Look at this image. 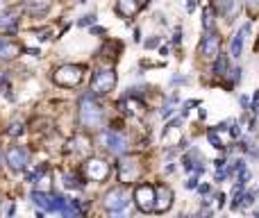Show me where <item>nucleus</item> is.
I'll use <instances>...</instances> for the list:
<instances>
[{"instance_id":"1","label":"nucleus","mask_w":259,"mask_h":218,"mask_svg":"<svg viewBox=\"0 0 259 218\" xmlns=\"http://www.w3.org/2000/svg\"><path fill=\"white\" fill-rule=\"evenodd\" d=\"M80 125L84 130H100L105 123V112L100 107V102L96 100L93 94H87L80 98V109H78Z\"/></svg>"},{"instance_id":"2","label":"nucleus","mask_w":259,"mask_h":218,"mask_svg":"<svg viewBox=\"0 0 259 218\" xmlns=\"http://www.w3.org/2000/svg\"><path fill=\"white\" fill-rule=\"evenodd\" d=\"M82 78H84V66H80V64H64V66H59V68H55V73H53L55 84L66 86V89L78 86L80 82H82Z\"/></svg>"},{"instance_id":"3","label":"nucleus","mask_w":259,"mask_h":218,"mask_svg":"<svg viewBox=\"0 0 259 218\" xmlns=\"http://www.w3.org/2000/svg\"><path fill=\"white\" fill-rule=\"evenodd\" d=\"M114 86H116V70L114 68H100V70L93 73L89 91H91L93 96H107L109 91H114Z\"/></svg>"},{"instance_id":"4","label":"nucleus","mask_w":259,"mask_h":218,"mask_svg":"<svg viewBox=\"0 0 259 218\" xmlns=\"http://www.w3.org/2000/svg\"><path fill=\"white\" fill-rule=\"evenodd\" d=\"M103 204L109 214H123L127 209V204H130V191L125 186H114L112 191L105 194Z\"/></svg>"},{"instance_id":"5","label":"nucleus","mask_w":259,"mask_h":218,"mask_svg":"<svg viewBox=\"0 0 259 218\" xmlns=\"http://www.w3.org/2000/svg\"><path fill=\"white\" fill-rule=\"evenodd\" d=\"M134 204L139 207V212L143 214H152L155 212V200H157V186H152V184L143 182L139 184L137 188H134Z\"/></svg>"},{"instance_id":"6","label":"nucleus","mask_w":259,"mask_h":218,"mask_svg":"<svg viewBox=\"0 0 259 218\" xmlns=\"http://www.w3.org/2000/svg\"><path fill=\"white\" fill-rule=\"evenodd\" d=\"M100 146H105V150L112 154H116V157H121V154L127 152V139L123 136L121 132H116V130H105V132H100Z\"/></svg>"},{"instance_id":"7","label":"nucleus","mask_w":259,"mask_h":218,"mask_svg":"<svg viewBox=\"0 0 259 218\" xmlns=\"http://www.w3.org/2000/svg\"><path fill=\"white\" fill-rule=\"evenodd\" d=\"M118 182L123 184H134L139 178H141V164H139L137 157H123L118 162Z\"/></svg>"},{"instance_id":"8","label":"nucleus","mask_w":259,"mask_h":218,"mask_svg":"<svg viewBox=\"0 0 259 218\" xmlns=\"http://www.w3.org/2000/svg\"><path fill=\"white\" fill-rule=\"evenodd\" d=\"M82 173H84V178L91 180V182H105V180L109 178V173H112V168H109V164L105 162V159L91 157L84 162Z\"/></svg>"},{"instance_id":"9","label":"nucleus","mask_w":259,"mask_h":218,"mask_svg":"<svg viewBox=\"0 0 259 218\" xmlns=\"http://www.w3.org/2000/svg\"><path fill=\"white\" fill-rule=\"evenodd\" d=\"M200 54L209 62H214L220 54V36L216 34V30L205 32V36H202V41H200Z\"/></svg>"},{"instance_id":"10","label":"nucleus","mask_w":259,"mask_h":218,"mask_svg":"<svg viewBox=\"0 0 259 218\" xmlns=\"http://www.w3.org/2000/svg\"><path fill=\"white\" fill-rule=\"evenodd\" d=\"M5 159H7V166H10L12 170L21 173V170L28 166V162H30V152H28L25 146H12V148L7 150Z\"/></svg>"},{"instance_id":"11","label":"nucleus","mask_w":259,"mask_h":218,"mask_svg":"<svg viewBox=\"0 0 259 218\" xmlns=\"http://www.w3.org/2000/svg\"><path fill=\"white\" fill-rule=\"evenodd\" d=\"M23 52V46H19L10 34H0V62H12Z\"/></svg>"},{"instance_id":"12","label":"nucleus","mask_w":259,"mask_h":218,"mask_svg":"<svg viewBox=\"0 0 259 218\" xmlns=\"http://www.w3.org/2000/svg\"><path fill=\"white\" fill-rule=\"evenodd\" d=\"M211 7L218 16H225L227 20H232L236 16V12L241 10L239 0H211Z\"/></svg>"},{"instance_id":"13","label":"nucleus","mask_w":259,"mask_h":218,"mask_svg":"<svg viewBox=\"0 0 259 218\" xmlns=\"http://www.w3.org/2000/svg\"><path fill=\"white\" fill-rule=\"evenodd\" d=\"M173 207V191L166 184L157 186V200H155V214H166Z\"/></svg>"},{"instance_id":"14","label":"nucleus","mask_w":259,"mask_h":218,"mask_svg":"<svg viewBox=\"0 0 259 218\" xmlns=\"http://www.w3.org/2000/svg\"><path fill=\"white\" fill-rule=\"evenodd\" d=\"M141 2L139 0H116V12L123 16V18H132L141 12Z\"/></svg>"},{"instance_id":"15","label":"nucleus","mask_w":259,"mask_h":218,"mask_svg":"<svg viewBox=\"0 0 259 218\" xmlns=\"http://www.w3.org/2000/svg\"><path fill=\"white\" fill-rule=\"evenodd\" d=\"M250 32V25H241L239 32H234L232 36V44H230V54L232 57H239L243 52V41H245V34Z\"/></svg>"},{"instance_id":"16","label":"nucleus","mask_w":259,"mask_h":218,"mask_svg":"<svg viewBox=\"0 0 259 218\" xmlns=\"http://www.w3.org/2000/svg\"><path fill=\"white\" fill-rule=\"evenodd\" d=\"M118 107L125 112V114H130V116H141L143 114V102L137 98V96H130V98H125V100H121L118 102Z\"/></svg>"},{"instance_id":"17","label":"nucleus","mask_w":259,"mask_h":218,"mask_svg":"<svg viewBox=\"0 0 259 218\" xmlns=\"http://www.w3.org/2000/svg\"><path fill=\"white\" fill-rule=\"evenodd\" d=\"M0 28H3V30H10V32H16V28H19V18H16L14 10L0 12Z\"/></svg>"},{"instance_id":"18","label":"nucleus","mask_w":259,"mask_h":218,"mask_svg":"<svg viewBox=\"0 0 259 218\" xmlns=\"http://www.w3.org/2000/svg\"><path fill=\"white\" fill-rule=\"evenodd\" d=\"M227 73H230V60H227L225 52H220L214 60V75L216 78H225Z\"/></svg>"},{"instance_id":"19","label":"nucleus","mask_w":259,"mask_h":218,"mask_svg":"<svg viewBox=\"0 0 259 218\" xmlns=\"http://www.w3.org/2000/svg\"><path fill=\"white\" fill-rule=\"evenodd\" d=\"M62 180H64V186L66 188H82L84 186V182L75 173H64Z\"/></svg>"},{"instance_id":"20","label":"nucleus","mask_w":259,"mask_h":218,"mask_svg":"<svg viewBox=\"0 0 259 218\" xmlns=\"http://www.w3.org/2000/svg\"><path fill=\"white\" fill-rule=\"evenodd\" d=\"M243 5H245V12H248L250 18H257V14H259V0H245Z\"/></svg>"},{"instance_id":"21","label":"nucleus","mask_w":259,"mask_h":218,"mask_svg":"<svg viewBox=\"0 0 259 218\" xmlns=\"http://www.w3.org/2000/svg\"><path fill=\"white\" fill-rule=\"evenodd\" d=\"M23 132H25V123H12L10 128L5 130L7 136H21Z\"/></svg>"},{"instance_id":"22","label":"nucleus","mask_w":259,"mask_h":218,"mask_svg":"<svg viewBox=\"0 0 259 218\" xmlns=\"http://www.w3.org/2000/svg\"><path fill=\"white\" fill-rule=\"evenodd\" d=\"M175 102H177V96H171V98H168V102L164 104V109H161V118H168V116L173 114V107H175Z\"/></svg>"},{"instance_id":"23","label":"nucleus","mask_w":259,"mask_h":218,"mask_svg":"<svg viewBox=\"0 0 259 218\" xmlns=\"http://www.w3.org/2000/svg\"><path fill=\"white\" fill-rule=\"evenodd\" d=\"M207 139H209V144L211 146H214V148H225V146H223V141H220L218 139V134H216V130H209V132H207Z\"/></svg>"},{"instance_id":"24","label":"nucleus","mask_w":259,"mask_h":218,"mask_svg":"<svg viewBox=\"0 0 259 218\" xmlns=\"http://www.w3.org/2000/svg\"><path fill=\"white\" fill-rule=\"evenodd\" d=\"M202 16H205V30H214V20H211V10H205L202 12Z\"/></svg>"},{"instance_id":"25","label":"nucleus","mask_w":259,"mask_h":218,"mask_svg":"<svg viewBox=\"0 0 259 218\" xmlns=\"http://www.w3.org/2000/svg\"><path fill=\"white\" fill-rule=\"evenodd\" d=\"M254 202V194H243V200H241V207H250Z\"/></svg>"},{"instance_id":"26","label":"nucleus","mask_w":259,"mask_h":218,"mask_svg":"<svg viewBox=\"0 0 259 218\" xmlns=\"http://www.w3.org/2000/svg\"><path fill=\"white\" fill-rule=\"evenodd\" d=\"M91 23H96V14H87L78 25H91Z\"/></svg>"},{"instance_id":"27","label":"nucleus","mask_w":259,"mask_h":218,"mask_svg":"<svg viewBox=\"0 0 259 218\" xmlns=\"http://www.w3.org/2000/svg\"><path fill=\"white\" fill-rule=\"evenodd\" d=\"M230 134H232V136H234V139H236V136H239V134H241V128H239V125H236V123H232Z\"/></svg>"},{"instance_id":"28","label":"nucleus","mask_w":259,"mask_h":218,"mask_svg":"<svg viewBox=\"0 0 259 218\" xmlns=\"http://www.w3.org/2000/svg\"><path fill=\"white\" fill-rule=\"evenodd\" d=\"M186 188H198V180H196V178H191L189 182H186Z\"/></svg>"},{"instance_id":"29","label":"nucleus","mask_w":259,"mask_h":218,"mask_svg":"<svg viewBox=\"0 0 259 218\" xmlns=\"http://www.w3.org/2000/svg\"><path fill=\"white\" fill-rule=\"evenodd\" d=\"M216 204H218V207H223V204H225V196L223 194L216 196Z\"/></svg>"},{"instance_id":"30","label":"nucleus","mask_w":259,"mask_h":218,"mask_svg":"<svg viewBox=\"0 0 259 218\" xmlns=\"http://www.w3.org/2000/svg\"><path fill=\"white\" fill-rule=\"evenodd\" d=\"M157 44H159V39H150V41H146L148 48H157Z\"/></svg>"},{"instance_id":"31","label":"nucleus","mask_w":259,"mask_h":218,"mask_svg":"<svg viewBox=\"0 0 259 218\" xmlns=\"http://www.w3.org/2000/svg\"><path fill=\"white\" fill-rule=\"evenodd\" d=\"M198 188H200V194H202V196L209 194V186H207V184H202V186H198Z\"/></svg>"},{"instance_id":"32","label":"nucleus","mask_w":259,"mask_h":218,"mask_svg":"<svg viewBox=\"0 0 259 218\" xmlns=\"http://www.w3.org/2000/svg\"><path fill=\"white\" fill-rule=\"evenodd\" d=\"M28 52L32 54V57H39V54H41V52H39V50H37V48H28Z\"/></svg>"},{"instance_id":"33","label":"nucleus","mask_w":259,"mask_h":218,"mask_svg":"<svg viewBox=\"0 0 259 218\" xmlns=\"http://www.w3.org/2000/svg\"><path fill=\"white\" fill-rule=\"evenodd\" d=\"M250 109H252V114H259V100H254V104Z\"/></svg>"},{"instance_id":"34","label":"nucleus","mask_w":259,"mask_h":218,"mask_svg":"<svg viewBox=\"0 0 259 218\" xmlns=\"http://www.w3.org/2000/svg\"><path fill=\"white\" fill-rule=\"evenodd\" d=\"M186 10L193 12V10H196V2H193V0H189V5H186Z\"/></svg>"},{"instance_id":"35","label":"nucleus","mask_w":259,"mask_h":218,"mask_svg":"<svg viewBox=\"0 0 259 218\" xmlns=\"http://www.w3.org/2000/svg\"><path fill=\"white\" fill-rule=\"evenodd\" d=\"M91 32H96V34H105L103 28H91Z\"/></svg>"},{"instance_id":"36","label":"nucleus","mask_w":259,"mask_h":218,"mask_svg":"<svg viewBox=\"0 0 259 218\" xmlns=\"http://www.w3.org/2000/svg\"><path fill=\"white\" fill-rule=\"evenodd\" d=\"M198 116H200V120H205L207 118V112H205V109H200V112H198Z\"/></svg>"},{"instance_id":"37","label":"nucleus","mask_w":259,"mask_h":218,"mask_svg":"<svg viewBox=\"0 0 259 218\" xmlns=\"http://www.w3.org/2000/svg\"><path fill=\"white\" fill-rule=\"evenodd\" d=\"M139 2H141V5H146V2H148V0H139Z\"/></svg>"},{"instance_id":"38","label":"nucleus","mask_w":259,"mask_h":218,"mask_svg":"<svg viewBox=\"0 0 259 218\" xmlns=\"http://www.w3.org/2000/svg\"><path fill=\"white\" fill-rule=\"evenodd\" d=\"M0 166H3V154H0Z\"/></svg>"},{"instance_id":"39","label":"nucleus","mask_w":259,"mask_h":218,"mask_svg":"<svg viewBox=\"0 0 259 218\" xmlns=\"http://www.w3.org/2000/svg\"><path fill=\"white\" fill-rule=\"evenodd\" d=\"M254 48H259V41H257V46H254Z\"/></svg>"}]
</instances>
